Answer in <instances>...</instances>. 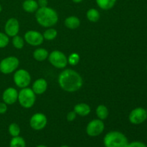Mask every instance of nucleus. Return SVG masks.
Returning <instances> with one entry per match:
<instances>
[{
	"instance_id": "f257e3e1",
	"label": "nucleus",
	"mask_w": 147,
	"mask_h": 147,
	"mask_svg": "<svg viewBox=\"0 0 147 147\" xmlns=\"http://www.w3.org/2000/svg\"><path fill=\"white\" fill-rule=\"evenodd\" d=\"M58 83L63 90L73 93L81 88L83 80L80 75L76 70L66 69L59 75Z\"/></svg>"
},
{
	"instance_id": "f03ea898",
	"label": "nucleus",
	"mask_w": 147,
	"mask_h": 147,
	"mask_svg": "<svg viewBox=\"0 0 147 147\" xmlns=\"http://www.w3.org/2000/svg\"><path fill=\"white\" fill-rule=\"evenodd\" d=\"M37 23L44 27H52L58 22V14L54 9L49 7H39L35 12Z\"/></svg>"
},
{
	"instance_id": "7ed1b4c3",
	"label": "nucleus",
	"mask_w": 147,
	"mask_h": 147,
	"mask_svg": "<svg viewBox=\"0 0 147 147\" xmlns=\"http://www.w3.org/2000/svg\"><path fill=\"white\" fill-rule=\"evenodd\" d=\"M129 144L127 137L118 131H109L103 138L105 147H127Z\"/></svg>"
},
{
	"instance_id": "20e7f679",
	"label": "nucleus",
	"mask_w": 147,
	"mask_h": 147,
	"mask_svg": "<svg viewBox=\"0 0 147 147\" xmlns=\"http://www.w3.org/2000/svg\"><path fill=\"white\" fill-rule=\"evenodd\" d=\"M35 93L32 89L30 88H24L18 93V101L22 107L24 109H30L34 106L36 100Z\"/></svg>"
},
{
	"instance_id": "39448f33",
	"label": "nucleus",
	"mask_w": 147,
	"mask_h": 147,
	"mask_svg": "<svg viewBox=\"0 0 147 147\" xmlns=\"http://www.w3.org/2000/svg\"><path fill=\"white\" fill-rule=\"evenodd\" d=\"M20 60L14 56H9L2 59L0 62V72L4 75H8L15 71L19 67Z\"/></svg>"
},
{
	"instance_id": "423d86ee",
	"label": "nucleus",
	"mask_w": 147,
	"mask_h": 147,
	"mask_svg": "<svg viewBox=\"0 0 147 147\" xmlns=\"http://www.w3.org/2000/svg\"><path fill=\"white\" fill-rule=\"evenodd\" d=\"M48 60L52 65L58 69L65 68L68 63L67 56L59 50H54L50 53Z\"/></svg>"
},
{
	"instance_id": "0eeeda50",
	"label": "nucleus",
	"mask_w": 147,
	"mask_h": 147,
	"mask_svg": "<svg viewBox=\"0 0 147 147\" xmlns=\"http://www.w3.org/2000/svg\"><path fill=\"white\" fill-rule=\"evenodd\" d=\"M13 80L17 87L24 88L28 87L31 83V76L27 70L24 69H20L14 73Z\"/></svg>"
},
{
	"instance_id": "6e6552de",
	"label": "nucleus",
	"mask_w": 147,
	"mask_h": 147,
	"mask_svg": "<svg viewBox=\"0 0 147 147\" xmlns=\"http://www.w3.org/2000/svg\"><path fill=\"white\" fill-rule=\"evenodd\" d=\"M105 129L104 123L100 119H93L88 123L86 126V133L89 136L96 137L103 132Z\"/></svg>"
},
{
	"instance_id": "1a4fd4ad",
	"label": "nucleus",
	"mask_w": 147,
	"mask_h": 147,
	"mask_svg": "<svg viewBox=\"0 0 147 147\" xmlns=\"http://www.w3.org/2000/svg\"><path fill=\"white\" fill-rule=\"evenodd\" d=\"M147 119V111L142 107H138L131 111L129 120L132 124L139 125L144 123Z\"/></svg>"
},
{
	"instance_id": "9d476101",
	"label": "nucleus",
	"mask_w": 147,
	"mask_h": 147,
	"mask_svg": "<svg viewBox=\"0 0 147 147\" xmlns=\"http://www.w3.org/2000/svg\"><path fill=\"white\" fill-rule=\"evenodd\" d=\"M47 123V117L42 113H36L31 117L30 125L32 129L35 131H40L45 129Z\"/></svg>"
},
{
	"instance_id": "9b49d317",
	"label": "nucleus",
	"mask_w": 147,
	"mask_h": 147,
	"mask_svg": "<svg viewBox=\"0 0 147 147\" xmlns=\"http://www.w3.org/2000/svg\"><path fill=\"white\" fill-rule=\"evenodd\" d=\"M24 40L31 46H39L44 41V37L42 33L35 30L27 31L24 34Z\"/></svg>"
},
{
	"instance_id": "f8f14e48",
	"label": "nucleus",
	"mask_w": 147,
	"mask_h": 147,
	"mask_svg": "<svg viewBox=\"0 0 147 147\" xmlns=\"http://www.w3.org/2000/svg\"><path fill=\"white\" fill-rule=\"evenodd\" d=\"M20 31V23L16 18H10L6 22L4 25V32L5 34L9 37H14L17 35Z\"/></svg>"
},
{
	"instance_id": "ddd939ff",
	"label": "nucleus",
	"mask_w": 147,
	"mask_h": 147,
	"mask_svg": "<svg viewBox=\"0 0 147 147\" xmlns=\"http://www.w3.org/2000/svg\"><path fill=\"white\" fill-rule=\"evenodd\" d=\"M18 93L17 90L14 88H7L2 93L3 102L7 105L14 104L18 99Z\"/></svg>"
},
{
	"instance_id": "4468645a",
	"label": "nucleus",
	"mask_w": 147,
	"mask_h": 147,
	"mask_svg": "<svg viewBox=\"0 0 147 147\" xmlns=\"http://www.w3.org/2000/svg\"><path fill=\"white\" fill-rule=\"evenodd\" d=\"M47 88V82L44 78H39L33 83L32 90L35 94L41 95L46 91Z\"/></svg>"
},
{
	"instance_id": "2eb2a0df",
	"label": "nucleus",
	"mask_w": 147,
	"mask_h": 147,
	"mask_svg": "<svg viewBox=\"0 0 147 147\" xmlns=\"http://www.w3.org/2000/svg\"><path fill=\"white\" fill-rule=\"evenodd\" d=\"M73 111L76 112L77 115L80 116H86L90 114L91 109H90V106L87 103H80L75 106Z\"/></svg>"
},
{
	"instance_id": "dca6fc26",
	"label": "nucleus",
	"mask_w": 147,
	"mask_h": 147,
	"mask_svg": "<svg viewBox=\"0 0 147 147\" xmlns=\"http://www.w3.org/2000/svg\"><path fill=\"white\" fill-rule=\"evenodd\" d=\"M22 8L26 12L33 13L38 9L39 5L36 0H24L22 3Z\"/></svg>"
},
{
	"instance_id": "f3484780",
	"label": "nucleus",
	"mask_w": 147,
	"mask_h": 147,
	"mask_svg": "<svg viewBox=\"0 0 147 147\" xmlns=\"http://www.w3.org/2000/svg\"><path fill=\"white\" fill-rule=\"evenodd\" d=\"M65 25L67 29L76 30L80 25V20L76 16H70L65 20Z\"/></svg>"
},
{
	"instance_id": "a211bd4d",
	"label": "nucleus",
	"mask_w": 147,
	"mask_h": 147,
	"mask_svg": "<svg viewBox=\"0 0 147 147\" xmlns=\"http://www.w3.org/2000/svg\"><path fill=\"white\" fill-rule=\"evenodd\" d=\"M49 53L45 48H37L33 52V57L39 62H42L48 57Z\"/></svg>"
},
{
	"instance_id": "6ab92c4d",
	"label": "nucleus",
	"mask_w": 147,
	"mask_h": 147,
	"mask_svg": "<svg viewBox=\"0 0 147 147\" xmlns=\"http://www.w3.org/2000/svg\"><path fill=\"white\" fill-rule=\"evenodd\" d=\"M117 0H96L97 5L103 10H109L113 8Z\"/></svg>"
},
{
	"instance_id": "aec40b11",
	"label": "nucleus",
	"mask_w": 147,
	"mask_h": 147,
	"mask_svg": "<svg viewBox=\"0 0 147 147\" xmlns=\"http://www.w3.org/2000/svg\"><path fill=\"white\" fill-rule=\"evenodd\" d=\"M96 115H97L98 118L102 121L106 120V119L108 118V116H109V114L108 108L106 107L105 105H102V104L98 106V107L96 108Z\"/></svg>"
},
{
	"instance_id": "412c9836",
	"label": "nucleus",
	"mask_w": 147,
	"mask_h": 147,
	"mask_svg": "<svg viewBox=\"0 0 147 147\" xmlns=\"http://www.w3.org/2000/svg\"><path fill=\"white\" fill-rule=\"evenodd\" d=\"M86 17H87L88 20L91 22H97L100 19V12L96 9L91 8L89 9L87 11Z\"/></svg>"
},
{
	"instance_id": "4be33fe9",
	"label": "nucleus",
	"mask_w": 147,
	"mask_h": 147,
	"mask_svg": "<svg viewBox=\"0 0 147 147\" xmlns=\"http://www.w3.org/2000/svg\"><path fill=\"white\" fill-rule=\"evenodd\" d=\"M44 40H48V41H51V40H55L57 35V31L55 28H52V27H49L48 29L44 32L42 34Z\"/></svg>"
},
{
	"instance_id": "5701e85b",
	"label": "nucleus",
	"mask_w": 147,
	"mask_h": 147,
	"mask_svg": "<svg viewBox=\"0 0 147 147\" xmlns=\"http://www.w3.org/2000/svg\"><path fill=\"white\" fill-rule=\"evenodd\" d=\"M9 147H26V142L21 136H15L10 141Z\"/></svg>"
},
{
	"instance_id": "b1692460",
	"label": "nucleus",
	"mask_w": 147,
	"mask_h": 147,
	"mask_svg": "<svg viewBox=\"0 0 147 147\" xmlns=\"http://www.w3.org/2000/svg\"><path fill=\"white\" fill-rule=\"evenodd\" d=\"M8 131L9 134L11 135L12 137L20 136V132H21V129H20V126L16 123H11V124L9 126Z\"/></svg>"
},
{
	"instance_id": "393cba45",
	"label": "nucleus",
	"mask_w": 147,
	"mask_h": 147,
	"mask_svg": "<svg viewBox=\"0 0 147 147\" xmlns=\"http://www.w3.org/2000/svg\"><path fill=\"white\" fill-rule=\"evenodd\" d=\"M12 45L16 49H22L24 45V40L22 37L19 35H16L13 37L12 39Z\"/></svg>"
},
{
	"instance_id": "a878e982",
	"label": "nucleus",
	"mask_w": 147,
	"mask_h": 147,
	"mask_svg": "<svg viewBox=\"0 0 147 147\" xmlns=\"http://www.w3.org/2000/svg\"><path fill=\"white\" fill-rule=\"evenodd\" d=\"M80 61V56L78 53H73L69 55L67 57V63L70 65H76L79 63Z\"/></svg>"
},
{
	"instance_id": "bb28decb",
	"label": "nucleus",
	"mask_w": 147,
	"mask_h": 147,
	"mask_svg": "<svg viewBox=\"0 0 147 147\" xmlns=\"http://www.w3.org/2000/svg\"><path fill=\"white\" fill-rule=\"evenodd\" d=\"M9 42V38L5 33L0 32V48H4L7 47Z\"/></svg>"
},
{
	"instance_id": "cd10ccee",
	"label": "nucleus",
	"mask_w": 147,
	"mask_h": 147,
	"mask_svg": "<svg viewBox=\"0 0 147 147\" xmlns=\"http://www.w3.org/2000/svg\"><path fill=\"white\" fill-rule=\"evenodd\" d=\"M76 116H77V114H76V112L74 111H70L67 113V116H66V119H67V121L72 122L76 119Z\"/></svg>"
},
{
	"instance_id": "c85d7f7f",
	"label": "nucleus",
	"mask_w": 147,
	"mask_h": 147,
	"mask_svg": "<svg viewBox=\"0 0 147 147\" xmlns=\"http://www.w3.org/2000/svg\"><path fill=\"white\" fill-rule=\"evenodd\" d=\"M127 147H147V146L143 142H133L131 143H129Z\"/></svg>"
},
{
	"instance_id": "c756f323",
	"label": "nucleus",
	"mask_w": 147,
	"mask_h": 147,
	"mask_svg": "<svg viewBox=\"0 0 147 147\" xmlns=\"http://www.w3.org/2000/svg\"><path fill=\"white\" fill-rule=\"evenodd\" d=\"M7 111V104L4 102H0V114H4Z\"/></svg>"
},
{
	"instance_id": "7c9ffc66",
	"label": "nucleus",
	"mask_w": 147,
	"mask_h": 147,
	"mask_svg": "<svg viewBox=\"0 0 147 147\" xmlns=\"http://www.w3.org/2000/svg\"><path fill=\"white\" fill-rule=\"evenodd\" d=\"M37 1L39 7H47V4H48V0H37Z\"/></svg>"
},
{
	"instance_id": "2f4dec72",
	"label": "nucleus",
	"mask_w": 147,
	"mask_h": 147,
	"mask_svg": "<svg viewBox=\"0 0 147 147\" xmlns=\"http://www.w3.org/2000/svg\"><path fill=\"white\" fill-rule=\"evenodd\" d=\"M74 3H80L81 1H83V0H72Z\"/></svg>"
},
{
	"instance_id": "473e14b6",
	"label": "nucleus",
	"mask_w": 147,
	"mask_h": 147,
	"mask_svg": "<svg viewBox=\"0 0 147 147\" xmlns=\"http://www.w3.org/2000/svg\"><path fill=\"white\" fill-rule=\"evenodd\" d=\"M36 147H47V146H45V145L41 144V145H38V146H37Z\"/></svg>"
},
{
	"instance_id": "72a5a7b5",
	"label": "nucleus",
	"mask_w": 147,
	"mask_h": 147,
	"mask_svg": "<svg viewBox=\"0 0 147 147\" xmlns=\"http://www.w3.org/2000/svg\"><path fill=\"white\" fill-rule=\"evenodd\" d=\"M1 11H2V6L0 4V12H1Z\"/></svg>"
},
{
	"instance_id": "f704fd0d",
	"label": "nucleus",
	"mask_w": 147,
	"mask_h": 147,
	"mask_svg": "<svg viewBox=\"0 0 147 147\" xmlns=\"http://www.w3.org/2000/svg\"><path fill=\"white\" fill-rule=\"evenodd\" d=\"M60 147H70V146H67V145H63V146H60Z\"/></svg>"
},
{
	"instance_id": "c9c22d12",
	"label": "nucleus",
	"mask_w": 147,
	"mask_h": 147,
	"mask_svg": "<svg viewBox=\"0 0 147 147\" xmlns=\"http://www.w3.org/2000/svg\"><path fill=\"white\" fill-rule=\"evenodd\" d=\"M146 70H147V65H146Z\"/></svg>"
}]
</instances>
